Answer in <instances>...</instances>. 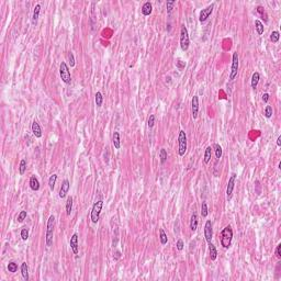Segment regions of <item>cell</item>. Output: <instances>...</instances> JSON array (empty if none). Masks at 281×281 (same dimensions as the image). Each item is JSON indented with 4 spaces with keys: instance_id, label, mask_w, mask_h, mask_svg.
Here are the masks:
<instances>
[{
    "instance_id": "obj_1",
    "label": "cell",
    "mask_w": 281,
    "mask_h": 281,
    "mask_svg": "<svg viewBox=\"0 0 281 281\" xmlns=\"http://www.w3.org/2000/svg\"><path fill=\"white\" fill-rule=\"evenodd\" d=\"M233 239V229L231 225L224 227L221 233V245L224 248H229Z\"/></svg>"
},
{
    "instance_id": "obj_2",
    "label": "cell",
    "mask_w": 281,
    "mask_h": 281,
    "mask_svg": "<svg viewBox=\"0 0 281 281\" xmlns=\"http://www.w3.org/2000/svg\"><path fill=\"white\" fill-rule=\"evenodd\" d=\"M54 227H55V216L51 215L47 221V229H46V246L51 247L53 245V235H54Z\"/></svg>"
},
{
    "instance_id": "obj_3",
    "label": "cell",
    "mask_w": 281,
    "mask_h": 281,
    "mask_svg": "<svg viewBox=\"0 0 281 281\" xmlns=\"http://www.w3.org/2000/svg\"><path fill=\"white\" fill-rule=\"evenodd\" d=\"M102 207H103V201L99 200L97 202H95L93 207H92L91 213H90V220H91L92 223H98L99 218H100V213L101 210H102Z\"/></svg>"
},
{
    "instance_id": "obj_4",
    "label": "cell",
    "mask_w": 281,
    "mask_h": 281,
    "mask_svg": "<svg viewBox=\"0 0 281 281\" xmlns=\"http://www.w3.org/2000/svg\"><path fill=\"white\" fill-rule=\"evenodd\" d=\"M187 152V135L184 130L179 131L178 136V154L179 156H185Z\"/></svg>"
},
{
    "instance_id": "obj_5",
    "label": "cell",
    "mask_w": 281,
    "mask_h": 281,
    "mask_svg": "<svg viewBox=\"0 0 281 281\" xmlns=\"http://www.w3.org/2000/svg\"><path fill=\"white\" fill-rule=\"evenodd\" d=\"M59 75L60 78L66 85H69L72 83V76H70V72H69V67L65 62H62L59 66Z\"/></svg>"
},
{
    "instance_id": "obj_6",
    "label": "cell",
    "mask_w": 281,
    "mask_h": 281,
    "mask_svg": "<svg viewBox=\"0 0 281 281\" xmlns=\"http://www.w3.org/2000/svg\"><path fill=\"white\" fill-rule=\"evenodd\" d=\"M190 45V39H189V34H188V30L185 25L181 26L180 30V47L182 51H188Z\"/></svg>"
},
{
    "instance_id": "obj_7",
    "label": "cell",
    "mask_w": 281,
    "mask_h": 281,
    "mask_svg": "<svg viewBox=\"0 0 281 281\" xmlns=\"http://www.w3.org/2000/svg\"><path fill=\"white\" fill-rule=\"evenodd\" d=\"M238 66H239V62H238V54L237 53H233V59H232V67H231V74H229V80H234L235 77L237 76L238 73Z\"/></svg>"
},
{
    "instance_id": "obj_8",
    "label": "cell",
    "mask_w": 281,
    "mask_h": 281,
    "mask_svg": "<svg viewBox=\"0 0 281 281\" xmlns=\"http://www.w3.org/2000/svg\"><path fill=\"white\" fill-rule=\"evenodd\" d=\"M236 178H237V175H236L235 172H233L232 175H231V177H229V185H227V188H226V199H227V201H229L231 199H232L233 190H234V187H235Z\"/></svg>"
},
{
    "instance_id": "obj_9",
    "label": "cell",
    "mask_w": 281,
    "mask_h": 281,
    "mask_svg": "<svg viewBox=\"0 0 281 281\" xmlns=\"http://www.w3.org/2000/svg\"><path fill=\"white\" fill-rule=\"evenodd\" d=\"M214 3H211L210 6H208L207 8L202 9L200 11V15H199V21L200 22H205V21L209 19V17L212 15L213 9H214Z\"/></svg>"
},
{
    "instance_id": "obj_10",
    "label": "cell",
    "mask_w": 281,
    "mask_h": 281,
    "mask_svg": "<svg viewBox=\"0 0 281 281\" xmlns=\"http://www.w3.org/2000/svg\"><path fill=\"white\" fill-rule=\"evenodd\" d=\"M204 237L208 243H211L213 237V229H212V222L207 221L205 225H204Z\"/></svg>"
},
{
    "instance_id": "obj_11",
    "label": "cell",
    "mask_w": 281,
    "mask_h": 281,
    "mask_svg": "<svg viewBox=\"0 0 281 281\" xmlns=\"http://www.w3.org/2000/svg\"><path fill=\"white\" fill-rule=\"evenodd\" d=\"M191 110H192V118H193V120H195L199 115V97L198 96H193L192 100H191Z\"/></svg>"
},
{
    "instance_id": "obj_12",
    "label": "cell",
    "mask_w": 281,
    "mask_h": 281,
    "mask_svg": "<svg viewBox=\"0 0 281 281\" xmlns=\"http://www.w3.org/2000/svg\"><path fill=\"white\" fill-rule=\"evenodd\" d=\"M69 188H70V184H69V181L67 180V179H65V180L63 181L62 186H60L59 192H58V197H59L60 199L65 198V197L67 195V193H68V191H69Z\"/></svg>"
},
{
    "instance_id": "obj_13",
    "label": "cell",
    "mask_w": 281,
    "mask_h": 281,
    "mask_svg": "<svg viewBox=\"0 0 281 281\" xmlns=\"http://www.w3.org/2000/svg\"><path fill=\"white\" fill-rule=\"evenodd\" d=\"M69 245H70V248H72L73 252L75 255H77L78 252H79V245H78V235L75 233L74 235L70 237V241H69Z\"/></svg>"
},
{
    "instance_id": "obj_14",
    "label": "cell",
    "mask_w": 281,
    "mask_h": 281,
    "mask_svg": "<svg viewBox=\"0 0 281 281\" xmlns=\"http://www.w3.org/2000/svg\"><path fill=\"white\" fill-rule=\"evenodd\" d=\"M31 130H32V133H33V135H34L35 137H37V138L42 137V129H41L40 124L37 123L36 121H34V122L32 123Z\"/></svg>"
},
{
    "instance_id": "obj_15",
    "label": "cell",
    "mask_w": 281,
    "mask_h": 281,
    "mask_svg": "<svg viewBox=\"0 0 281 281\" xmlns=\"http://www.w3.org/2000/svg\"><path fill=\"white\" fill-rule=\"evenodd\" d=\"M30 188L33 191H39L40 190V182H39V179L35 176H32L30 178Z\"/></svg>"
},
{
    "instance_id": "obj_16",
    "label": "cell",
    "mask_w": 281,
    "mask_h": 281,
    "mask_svg": "<svg viewBox=\"0 0 281 281\" xmlns=\"http://www.w3.org/2000/svg\"><path fill=\"white\" fill-rule=\"evenodd\" d=\"M152 11H153V6H152V3L151 2H145L142 6V13H143V15H149L151 13H152Z\"/></svg>"
},
{
    "instance_id": "obj_17",
    "label": "cell",
    "mask_w": 281,
    "mask_h": 281,
    "mask_svg": "<svg viewBox=\"0 0 281 281\" xmlns=\"http://www.w3.org/2000/svg\"><path fill=\"white\" fill-rule=\"evenodd\" d=\"M112 143H113V146H114L115 149H120L121 140H120V133L119 132L113 133V136H112Z\"/></svg>"
},
{
    "instance_id": "obj_18",
    "label": "cell",
    "mask_w": 281,
    "mask_h": 281,
    "mask_svg": "<svg viewBox=\"0 0 281 281\" xmlns=\"http://www.w3.org/2000/svg\"><path fill=\"white\" fill-rule=\"evenodd\" d=\"M197 227H198V215L193 213L192 216H191V220H190V229L192 232H195Z\"/></svg>"
},
{
    "instance_id": "obj_19",
    "label": "cell",
    "mask_w": 281,
    "mask_h": 281,
    "mask_svg": "<svg viewBox=\"0 0 281 281\" xmlns=\"http://www.w3.org/2000/svg\"><path fill=\"white\" fill-rule=\"evenodd\" d=\"M21 275L25 281L29 280V268H28L26 262H22V265H21Z\"/></svg>"
},
{
    "instance_id": "obj_20",
    "label": "cell",
    "mask_w": 281,
    "mask_h": 281,
    "mask_svg": "<svg viewBox=\"0 0 281 281\" xmlns=\"http://www.w3.org/2000/svg\"><path fill=\"white\" fill-rule=\"evenodd\" d=\"M40 11H41V5H36L33 10V15H32V23L33 24H36L37 20H39V15H40Z\"/></svg>"
},
{
    "instance_id": "obj_21",
    "label": "cell",
    "mask_w": 281,
    "mask_h": 281,
    "mask_svg": "<svg viewBox=\"0 0 281 281\" xmlns=\"http://www.w3.org/2000/svg\"><path fill=\"white\" fill-rule=\"evenodd\" d=\"M209 252H210V258L211 260H215L218 257V250L212 243H209Z\"/></svg>"
},
{
    "instance_id": "obj_22",
    "label": "cell",
    "mask_w": 281,
    "mask_h": 281,
    "mask_svg": "<svg viewBox=\"0 0 281 281\" xmlns=\"http://www.w3.org/2000/svg\"><path fill=\"white\" fill-rule=\"evenodd\" d=\"M259 79H260V75L258 72H255L252 76V88L256 89L257 88V85L259 83Z\"/></svg>"
},
{
    "instance_id": "obj_23",
    "label": "cell",
    "mask_w": 281,
    "mask_h": 281,
    "mask_svg": "<svg viewBox=\"0 0 281 281\" xmlns=\"http://www.w3.org/2000/svg\"><path fill=\"white\" fill-rule=\"evenodd\" d=\"M211 156H212V147L208 146L205 148V152H204V157H203V161L204 164H209L211 161Z\"/></svg>"
},
{
    "instance_id": "obj_24",
    "label": "cell",
    "mask_w": 281,
    "mask_h": 281,
    "mask_svg": "<svg viewBox=\"0 0 281 281\" xmlns=\"http://www.w3.org/2000/svg\"><path fill=\"white\" fill-rule=\"evenodd\" d=\"M255 28H256V30H257V33H258L259 35L264 34V23L261 22L260 20H258V19H256L255 20Z\"/></svg>"
},
{
    "instance_id": "obj_25",
    "label": "cell",
    "mask_w": 281,
    "mask_h": 281,
    "mask_svg": "<svg viewBox=\"0 0 281 281\" xmlns=\"http://www.w3.org/2000/svg\"><path fill=\"white\" fill-rule=\"evenodd\" d=\"M73 197H68L67 198V201H66V214L70 215V213H72V210H73Z\"/></svg>"
},
{
    "instance_id": "obj_26",
    "label": "cell",
    "mask_w": 281,
    "mask_h": 281,
    "mask_svg": "<svg viewBox=\"0 0 281 281\" xmlns=\"http://www.w3.org/2000/svg\"><path fill=\"white\" fill-rule=\"evenodd\" d=\"M56 180H57V175L56 174H53L51 177H49V189L52 190H54V188H55V185H56Z\"/></svg>"
},
{
    "instance_id": "obj_27",
    "label": "cell",
    "mask_w": 281,
    "mask_h": 281,
    "mask_svg": "<svg viewBox=\"0 0 281 281\" xmlns=\"http://www.w3.org/2000/svg\"><path fill=\"white\" fill-rule=\"evenodd\" d=\"M159 239H161V245H166L167 242H168V237H167V234L165 233L163 229H159Z\"/></svg>"
},
{
    "instance_id": "obj_28",
    "label": "cell",
    "mask_w": 281,
    "mask_h": 281,
    "mask_svg": "<svg viewBox=\"0 0 281 281\" xmlns=\"http://www.w3.org/2000/svg\"><path fill=\"white\" fill-rule=\"evenodd\" d=\"M95 101H96V106L97 107L102 106V102H103V96H102V93H101L100 91H98L97 93H96Z\"/></svg>"
},
{
    "instance_id": "obj_29",
    "label": "cell",
    "mask_w": 281,
    "mask_h": 281,
    "mask_svg": "<svg viewBox=\"0 0 281 281\" xmlns=\"http://www.w3.org/2000/svg\"><path fill=\"white\" fill-rule=\"evenodd\" d=\"M256 10H257V12H258L259 15L262 17V19H265V22H268V15H267L266 11H265V8L261 6H258L257 8H256Z\"/></svg>"
},
{
    "instance_id": "obj_30",
    "label": "cell",
    "mask_w": 281,
    "mask_h": 281,
    "mask_svg": "<svg viewBox=\"0 0 281 281\" xmlns=\"http://www.w3.org/2000/svg\"><path fill=\"white\" fill-rule=\"evenodd\" d=\"M167 157H168V155H167V151L165 148H161V151H159V158H161V164H165L167 161Z\"/></svg>"
},
{
    "instance_id": "obj_31",
    "label": "cell",
    "mask_w": 281,
    "mask_h": 281,
    "mask_svg": "<svg viewBox=\"0 0 281 281\" xmlns=\"http://www.w3.org/2000/svg\"><path fill=\"white\" fill-rule=\"evenodd\" d=\"M264 114H265V117H266L267 119L271 118V117H273V107H271V106H266V108H265V110H264Z\"/></svg>"
},
{
    "instance_id": "obj_32",
    "label": "cell",
    "mask_w": 281,
    "mask_h": 281,
    "mask_svg": "<svg viewBox=\"0 0 281 281\" xmlns=\"http://www.w3.org/2000/svg\"><path fill=\"white\" fill-rule=\"evenodd\" d=\"M214 152H215V157H216V159H220V158L222 157V152H223L221 145L214 144Z\"/></svg>"
},
{
    "instance_id": "obj_33",
    "label": "cell",
    "mask_w": 281,
    "mask_h": 281,
    "mask_svg": "<svg viewBox=\"0 0 281 281\" xmlns=\"http://www.w3.org/2000/svg\"><path fill=\"white\" fill-rule=\"evenodd\" d=\"M208 213H209V209H208L207 202H202V204H201V215H202V218H207Z\"/></svg>"
},
{
    "instance_id": "obj_34",
    "label": "cell",
    "mask_w": 281,
    "mask_h": 281,
    "mask_svg": "<svg viewBox=\"0 0 281 281\" xmlns=\"http://www.w3.org/2000/svg\"><path fill=\"white\" fill-rule=\"evenodd\" d=\"M279 39H280V33L278 31H273V33L270 34V41L273 43H278Z\"/></svg>"
},
{
    "instance_id": "obj_35",
    "label": "cell",
    "mask_w": 281,
    "mask_h": 281,
    "mask_svg": "<svg viewBox=\"0 0 281 281\" xmlns=\"http://www.w3.org/2000/svg\"><path fill=\"white\" fill-rule=\"evenodd\" d=\"M8 270H9V273H17V270H18V265L15 264V261H10L8 264Z\"/></svg>"
},
{
    "instance_id": "obj_36",
    "label": "cell",
    "mask_w": 281,
    "mask_h": 281,
    "mask_svg": "<svg viewBox=\"0 0 281 281\" xmlns=\"http://www.w3.org/2000/svg\"><path fill=\"white\" fill-rule=\"evenodd\" d=\"M25 170H26V161L25 159H22L20 161V165H19V172H20V175H24Z\"/></svg>"
},
{
    "instance_id": "obj_37",
    "label": "cell",
    "mask_w": 281,
    "mask_h": 281,
    "mask_svg": "<svg viewBox=\"0 0 281 281\" xmlns=\"http://www.w3.org/2000/svg\"><path fill=\"white\" fill-rule=\"evenodd\" d=\"M175 5H176L175 0H169V1H167L166 6H167V12H168V13H171L172 9H174V6H175Z\"/></svg>"
},
{
    "instance_id": "obj_38",
    "label": "cell",
    "mask_w": 281,
    "mask_h": 281,
    "mask_svg": "<svg viewBox=\"0 0 281 281\" xmlns=\"http://www.w3.org/2000/svg\"><path fill=\"white\" fill-rule=\"evenodd\" d=\"M155 120H156L155 114H151V115H149L148 122H147V124H148V127H149V129H153V127H154V125H155Z\"/></svg>"
},
{
    "instance_id": "obj_39",
    "label": "cell",
    "mask_w": 281,
    "mask_h": 281,
    "mask_svg": "<svg viewBox=\"0 0 281 281\" xmlns=\"http://www.w3.org/2000/svg\"><path fill=\"white\" fill-rule=\"evenodd\" d=\"M67 57H68L69 66H70V67H74V66H75V64H76V62H75L74 54H73L72 52H68V54H67Z\"/></svg>"
},
{
    "instance_id": "obj_40",
    "label": "cell",
    "mask_w": 281,
    "mask_h": 281,
    "mask_svg": "<svg viewBox=\"0 0 281 281\" xmlns=\"http://www.w3.org/2000/svg\"><path fill=\"white\" fill-rule=\"evenodd\" d=\"M25 218H26V211H21V212L19 213V215H18L17 221L19 222V223H22V222L25 220Z\"/></svg>"
},
{
    "instance_id": "obj_41",
    "label": "cell",
    "mask_w": 281,
    "mask_h": 281,
    "mask_svg": "<svg viewBox=\"0 0 281 281\" xmlns=\"http://www.w3.org/2000/svg\"><path fill=\"white\" fill-rule=\"evenodd\" d=\"M21 238H22L23 241H26L28 238H29V231H28V229H21Z\"/></svg>"
},
{
    "instance_id": "obj_42",
    "label": "cell",
    "mask_w": 281,
    "mask_h": 281,
    "mask_svg": "<svg viewBox=\"0 0 281 281\" xmlns=\"http://www.w3.org/2000/svg\"><path fill=\"white\" fill-rule=\"evenodd\" d=\"M176 246H177V249L178 250H182L184 249V246H185V244H184V241L182 239H178V242H177V244H176Z\"/></svg>"
},
{
    "instance_id": "obj_43",
    "label": "cell",
    "mask_w": 281,
    "mask_h": 281,
    "mask_svg": "<svg viewBox=\"0 0 281 281\" xmlns=\"http://www.w3.org/2000/svg\"><path fill=\"white\" fill-rule=\"evenodd\" d=\"M276 256H277V258H281V244H279L276 248Z\"/></svg>"
},
{
    "instance_id": "obj_44",
    "label": "cell",
    "mask_w": 281,
    "mask_h": 281,
    "mask_svg": "<svg viewBox=\"0 0 281 281\" xmlns=\"http://www.w3.org/2000/svg\"><path fill=\"white\" fill-rule=\"evenodd\" d=\"M268 100H269V93H267V92H266V93H264V95H262V101H264L265 103H267V102H268Z\"/></svg>"
},
{
    "instance_id": "obj_45",
    "label": "cell",
    "mask_w": 281,
    "mask_h": 281,
    "mask_svg": "<svg viewBox=\"0 0 281 281\" xmlns=\"http://www.w3.org/2000/svg\"><path fill=\"white\" fill-rule=\"evenodd\" d=\"M277 145L279 147L281 146V136H278V138H277Z\"/></svg>"
}]
</instances>
